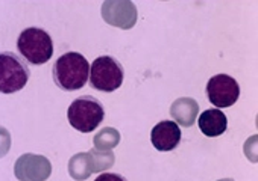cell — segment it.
Segmentation results:
<instances>
[{
  "mask_svg": "<svg viewBox=\"0 0 258 181\" xmlns=\"http://www.w3.org/2000/svg\"><path fill=\"white\" fill-rule=\"evenodd\" d=\"M19 53L32 65H43L53 56L52 37L40 28L25 29L17 40Z\"/></svg>",
  "mask_w": 258,
  "mask_h": 181,
  "instance_id": "obj_2",
  "label": "cell"
},
{
  "mask_svg": "<svg viewBox=\"0 0 258 181\" xmlns=\"http://www.w3.org/2000/svg\"><path fill=\"white\" fill-rule=\"evenodd\" d=\"M124 71L112 56H100L90 67V85L102 92H114L123 83Z\"/></svg>",
  "mask_w": 258,
  "mask_h": 181,
  "instance_id": "obj_5",
  "label": "cell"
},
{
  "mask_svg": "<svg viewBox=\"0 0 258 181\" xmlns=\"http://www.w3.org/2000/svg\"><path fill=\"white\" fill-rule=\"evenodd\" d=\"M102 19L114 28L127 31L137 23V7L131 0H105L102 5Z\"/></svg>",
  "mask_w": 258,
  "mask_h": 181,
  "instance_id": "obj_6",
  "label": "cell"
},
{
  "mask_svg": "<svg viewBox=\"0 0 258 181\" xmlns=\"http://www.w3.org/2000/svg\"><path fill=\"white\" fill-rule=\"evenodd\" d=\"M31 77L28 64L13 52L0 53V92L14 94L22 91Z\"/></svg>",
  "mask_w": 258,
  "mask_h": 181,
  "instance_id": "obj_4",
  "label": "cell"
},
{
  "mask_svg": "<svg viewBox=\"0 0 258 181\" xmlns=\"http://www.w3.org/2000/svg\"><path fill=\"white\" fill-rule=\"evenodd\" d=\"M199 130L208 137H217L226 131L228 118L220 109H208L198 118Z\"/></svg>",
  "mask_w": 258,
  "mask_h": 181,
  "instance_id": "obj_10",
  "label": "cell"
},
{
  "mask_svg": "<svg viewBox=\"0 0 258 181\" xmlns=\"http://www.w3.org/2000/svg\"><path fill=\"white\" fill-rule=\"evenodd\" d=\"M94 148L99 151H109L120 143V133L112 127L102 128L93 139Z\"/></svg>",
  "mask_w": 258,
  "mask_h": 181,
  "instance_id": "obj_13",
  "label": "cell"
},
{
  "mask_svg": "<svg viewBox=\"0 0 258 181\" xmlns=\"http://www.w3.org/2000/svg\"><path fill=\"white\" fill-rule=\"evenodd\" d=\"M199 115V104L195 98H178L170 106V116L178 125L191 127Z\"/></svg>",
  "mask_w": 258,
  "mask_h": 181,
  "instance_id": "obj_11",
  "label": "cell"
},
{
  "mask_svg": "<svg viewBox=\"0 0 258 181\" xmlns=\"http://www.w3.org/2000/svg\"><path fill=\"white\" fill-rule=\"evenodd\" d=\"M94 181H127L124 176H121L120 173H114V172H105L102 175H99Z\"/></svg>",
  "mask_w": 258,
  "mask_h": 181,
  "instance_id": "obj_16",
  "label": "cell"
},
{
  "mask_svg": "<svg viewBox=\"0 0 258 181\" xmlns=\"http://www.w3.org/2000/svg\"><path fill=\"white\" fill-rule=\"evenodd\" d=\"M52 173V163L40 154H23L14 164V175L19 181H46Z\"/></svg>",
  "mask_w": 258,
  "mask_h": 181,
  "instance_id": "obj_8",
  "label": "cell"
},
{
  "mask_svg": "<svg viewBox=\"0 0 258 181\" xmlns=\"http://www.w3.org/2000/svg\"><path fill=\"white\" fill-rule=\"evenodd\" d=\"M88 155H90L93 173L103 172V170L112 167V164L115 161V155H114L112 149H109V151H99V149L93 148V149L88 151Z\"/></svg>",
  "mask_w": 258,
  "mask_h": 181,
  "instance_id": "obj_14",
  "label": "cell"
},
{
  "mask_svg": "<svg viewBox=\"0 0 258 181\" xmlns=\"http://www.w3.org/2000/svg\"><path fill=\"white\" fill-rule=\"evenodd\" d=\"M103 118L105 110L102 103L91 95L78 97L67 110V119L70 125L81 133H90L96 130Z\"/></svg>",
  "mask_w": 258,
  "mask_h": 181,
  "instance_id": "obj_3",
  "label": "cell"
},
{
  "mask_svg": "<svg viewBox=\"0 0 258 181\" xmlns=\"http://www.w3.org/2000/svg\"><path fill=\"white\" fill-rule=\"evenodd\" d=\"M208 101L217 109L232 106L240 97V86L235 79L226 74L213 76L207 83Z\"/></svg>",
  "mask_w": 258,
  "mask_h": 181,
  "instance_id": "obj_7",
  "label": "cell"
},
{
  "mask_svg": "<svg viewBox=\"0 0 258 181\" xmlns=\"http://www.w3.org/2000/svg\"><path fill=\"white\" fill-rule=\"evenodd\" d=\"M151 142L158 151H172L181 142V128L175 121L158 122L151 133Z\"/></svg>",
  "mask_w": 258,
  "mask_h": 181,
  "instance_id": "obj_9",
  "label": "cell"
},
{
  "mask_svg": "<svg viewBox=\"0 0 258 181\" xmlns=\"http://www.w3.org/2000/svg\"><path fill=\"white\" fill-rule=\"evenodd\" d=\"M53 82L62 91H78L84 88L90 76L88 61L78 52H69L58 58L52 68Z\"/></svg>",
  "mask_w": 258,
  "mask_h": 181,
  "instance_id": "obj_1",
  "label": "cell"
},
{
  "mask_svg": "<svg viewBox=\"0 0 258 181\" xmlns=\"http://www.w3.org/2000/svg\"><path fill=\"white\" fill-rule=\"evenodd\" d=\"M69 173L75 181H85L93 173L88 152H78L69 160Z\"/></svg>",
  "mask_w": 258,
  "mask_h": 181,
  "instance_id": "obj_12",
  "label": "cell"
},
{
  "mask_svg": "<svg viewBox=\"0 0 258 181\" xmlns=\"http://www.w3.org/2000/svg\"><path fill=\"white\" fill-rule=\"evenodd\" d=\"M217 181H234L232 178H223V179H217Z\"/></svg>",
  "mask_w": 258,
  "mask_h": 181,
  "instance_id": "obj_17",
  "label": "cell"
},
{
  "mask_svg": "<svg viewBox=\"0 0 258 181\" xmlns=\"http://www.w3.org/2000/svg\"><path fill=\"white\" fill-rule=\"evenodd\" d=\"M11 142H13L11 133H10L5 127L0 125V158L5 157V155L10 152V149H11Z\"/></svg>",
  "mask_w": 258,
  "mask_h": 181,
  "instance_id": "obj_15",
  "label": "cell"
}]
</instances>
